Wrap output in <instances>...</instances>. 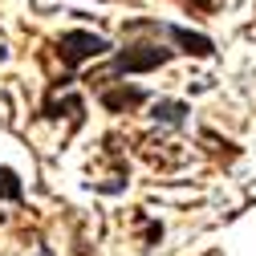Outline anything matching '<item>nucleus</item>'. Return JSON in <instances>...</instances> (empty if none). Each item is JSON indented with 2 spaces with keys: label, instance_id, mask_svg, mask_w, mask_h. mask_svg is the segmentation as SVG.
<instances>
[{
  "label": "nucleus",
  "instance_id": "nucleus-1",
  "mask_svg": "<svg viewBox=\"0 0 256 256\" xmlns=\"http://www.w3.org/2000/svg\"><path fill=\"white\" fill-rule=\"evenodd\" d=\"M167 61H171V49H163V45H134V49H122L110 61V70L102 74V82H110L114 74H150L158 66H167Z\"/></svg>",
  "mask_w": 256,
  "mask_h": 256
},
{
  "label": "nucleus",
  "instance_id": "nucleus-2",
  "mask_svg": "<svg viewBox=\"0 0 256 256\" xmlns=\"http://www.w3.org/2000/svg\"><path fill=\"white\" fill-rule=\"evenodd\" d=\"M106 49H110L106 37L86 33V28H74V33H61V37H57V53H61V61H66V70H78L82 61L102 57Z\"/></svg>",
  "mask_w": 256,
  "mask_h": 256
},
{
  "label": "nucleus",
  "instance_id": "nucleus-3",
  "mask_svg": "<svg viewBox=\"0 0 256 256\" xmlns=\"http://www.w3.org/2000/svg\"><path fill=\"white\" fill-rule=\"evenodd\" d=\"M146 28H154V33L171 37V41H175L183 53H191V57H212V53H216L212 37H204V33H191V28H179V24H146Z\"/></svg>",
  "mask_w": 256,
  "mask_h": 256
},
{
  "label": "nucleus",
  "instance_id": "nucleus-4",
  "mask_svg": "<svg viewBox=\"0 0 256 256\" xmlns=\"http://www.w3.org/2000/svg\"><path fill=\"white\" fill-rule=\"evenodd\" d=\"M142 102H146V90H134V86H130V90H126V86H122V90H102V106H106L110 114L134 110V106H142Z\"/></svg>",
  "mask_w": 256,
  "mask_h": 256
},
{
  "label": "nucleus",
  "instance_id": "nucleus-5",
  "mask_svg": "<svg viewBox=\"0 0 256 256\" xmlns=\"http://www.w3.org/2000/svg\"><path fill=\"white\" fill-rule=\"evenodd\" d=\"M187 114H191V110H187L183 102H171V98H158V102L150 106V118H154V122H163V126H183Z\"/></svg>",
  "mask_w": 256,
  "mask_h": 256
},
{
  "label": "nucleus",
  "instance_id": "nucleus-6",
  "mask_svg": "<svg viewBox=\"0 0 256 256\" xmlns=\"http://www.w3.org/2000/svg\"><path fill=\"white\" fill-rule=\"evenodd\" d=\"M0 200H24L20 179H16V171H8V167H0Z\"/></svg>",
  "mask_w": 256,
  "mask_h": 256
},
{
  "label": "nucleus",
  "instance_id": "nucleus-7",
  "mask_svg": "<svg viewBox=\"0 0 256 256\" xmlns=\"http://www.w3.org/2000/svg\"><path fill=\"white\" fill-rule=\"evenodd\" d=\"M183 4H191V8H204V12H216L224 0H183Z\"/></svg>",
  "mask_w": 256,
  "mask_h": 256
},
{
  "label": "nucleus",
  "instance_id": "nucleus-8",
  "mask_svg": "<svg viewBox=\"0 0 256 256\" xmlns=\"http://www.w3.org/2000/svg\"><path fill=\"white\" fill-rule=\"evenodd\" d=\"M208 256H216V252H208Z\"/></svg>",
  "mask_w": 256,
  "mask_h": 256
}]
</instances>
